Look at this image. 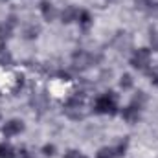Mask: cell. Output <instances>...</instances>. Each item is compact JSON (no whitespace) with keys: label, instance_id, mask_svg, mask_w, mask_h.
<instances>
[{"label":"cell","instance_id":"1","mask_svg":"<svg viewBox=\"0 0 158 158\" xmlns=\"http://www.w3.org/2000/svg\"><path fill=\"white\" fill-rule=\"evenodd\" d=\"M92 110L96 114H109V116H114L118 112V96L116 92H105L101 96H98L92 103Z\"/></svg>","mask_w":158,"mask_h":158},{"label":"cell","instance_id":"14","mask_svg":"<svg viewBox=\"0 0 158 158\" xmlns=\"http://www.w3.org/2000/svg\"><path fill=\"white\" fill-rule=\"evenodd\" d=\"M96 158H116L114 147H112V145H110V147H101V149L98 151Z\"/></svg>","mask_w":158,"mask_h":158},{"label":"cell","instance_id":"19","mask_svg":"<svg viewBox=\"0 0 158 158\" xmlns=\"http://www.w3.org/2000/svg\"><path fill=\"white\" fill-rule=\"evenodd\" d=\"M42 155L44 156H53L55 155V145H44L42 147Z\"/></svg>","mask_w":158,"mask_h":158},{"label":"cell","instance_id":"16","mask_svg":"<svg viewBox=\"0 0 158 158\" xmlns=\"http://www.w3.org/2000/svg\"><path fill=\"white\" fill-rule=\"evenodd\" d=\"M149 40H151V48L158 52V26H153L149 30Z\"/></svg>","mask_w":158,"mask_h":158},{"label":"cell","instance_id":"5","mask_svg":"<svg viewBox=\"0 0 158 158\" xmlns=\"http://www.w3.org/2000/svg\"><path fill=\"white\" fill-rule=\"evenodd\" d=\"M140 116H142V109L136 107L134 103L127 105V107L121 110V118H123V121H127L129 125H134V123L140 119Z\"/></svg>","mask_w":158,"mask_h":158},{"label":"cell","instance_id":"8","mask_svg":"<svg viewBox=\"0 0 158 158\" xmlns=\"http://www.w3.org/2000/svg\"><path fill=\"white\" fill-rule=\"evenodd\" d=\"M17 22H15V17H9L6 20L0 22V40H7L13 35V30H15Z\"/></svg>","mask_w":158,"mask_h":158},{"label":"cell","instance_id":"2","mask_svg":"<svg viewBox=\"0 0 158 158\" xmlns=\"http://www.w3.org/2000/svg\"><path fill=\"white\" fill-rule=\"evenodd\" d=\"M151 61H153V53L149 48H138L131 55V66L136 68L138 72H147L151 68Z\"/></svg>","mask_w":158,"mask_h":158},{"label":"cell","instance_id":"7","mask_svg":"<svg viewBox=\"0 0 158 158\" xmlns=\"http://www.w3.org/2000/svg\"><path fill=\"white\" fill-rule=\"evenodd\" d=\"M136 9L145 11L151 17H158V2L156 0H134Z\"/></svg>","mask_w":158,"mask_h":158},{"label":"cell","instance_id":"12","mask_svg":"<svg viewBox=\"0 0 158 158\" xmlns=\"http://www.w3.org/2000/svg\"><path fill=\"white\" fill-rule=\"evenodd\" d=\"M17 149L9 142H0V158H15Z\"/></svg>","mask_w":158,"mask_h":158},{"label":"cell","instance_id":"11","mask_svg":"<svg viewBox=\"0 0 158 158\" xmlns=\"http://www.w3.org/2000/svg\"><path fill=\"white\" fill-rule=\"evenodd\" d=\"M77 24H79V28H81L83 31H88V30L92 28V24H94V19H92L90 11H86V9H81V11H79Z\"/></svg>","mask_w":158,"mask_h":158},{"label":"cell","instance_id":"20","mask_svg":"<svg viewBox=\"0 0 158 158\" xmlns=\"http://www.w3.org/2000/svg\"><path fill=\"white\" fill-rule=\"evenodd\" d=\"M64 158H86L85 155H81L79 151H76V149H70L66 155H64Z\"/></svg>","mask_w":158,"mask_h":158},{"label":"cell","instance_id":"13","mask_svg":"<svg viewBox=\"0 0 158 158\" xmlns=\"http://www.w3.org/2000/svg\"><path fill=\"white\" fill-rule=\"evenodd\" d=\"M112 147H114V153H116V158L125 156V153H127V149H129V140H121L119 143H116V145H112Z\"/></svg>","mask_w":158,"mask_h":158},{"label":"cell","instance_id":"9","mask_svg":"<svg viewBox=\"0 0 158 158\" xmlns=\"http://www.w3.org/2000/svg\"><path fill=\"white\" fill-rule=\"evenodd\" d=\"M59 15H61V22H63V24H72V22H77L79 9L76 6H66Z\"/></svg>","mask_w":158,"mask_h":158},{"label":"cell","instance_id":"17","mask_svg":"<svg viewBox=\"0 0 158 158\" xmlns=\"http://www.w3.org/2000/svg\"><path fill=\"white\" fill-rule=\"evenodd\" d=\"M147 74H149V79H151V83L155 85V86H158V64H151V68L147 70Z\"/></svg>","mask_w":158,"mask_h":158},{"label":"cell","instance_id":"18","mask_svg":"<svg viewBox=\"0 0 158 158\" xmlns=\"http://www.w3.org/2000/svg\"><path fill=\"white\" fill-rule=\"evenodd\" d=\"M119 85H121V88H123V90H129V88H132V76H129V74H123V76H121V81H119Z\"/></svg>","mask_w":158,"mask_h":158},{"label":"cell","instance_id":"6","mask_svg":"<svg viewBox=\"0 0 158 158\" xmlns=\"http://www.w3.org/2000/svg\"><path fill=\"white\" fill-rule=\"evenodd\" d=\"M39 9H40L42 19H44L46 22H53V20H55V17L59 15V11L55 9V6H53L52 2H48V0H42V2H40Z\"/></svg>","mask_w":158,"mask_h":158},{"label":"cell","instance_id":"4","mask_svg":"<svg viewBox=\"0 0 158 158\" xmlns=\"http://www.w3.org/2000/svg\"><path fill=\"white\" fill-rule=\"evenodd\" d=\"M24 131V121L22 119H7L4 125H2V134L6 136V138H13V136H17V134H20Z\"/></svg>","mask_w":158,"mask_h":158},{"label":"cell","instance_id":"21","mask_svg":"<svg viewBox=\"0 0 158 158\" xmlns=\"http://www.w3.org/2000/svg\"><path fill=\"white\" fill-rule=\"evenodd\" d=\"M15 158H33V156H31V153H30L28 149H19L17 155H15Z\"/></svg>","mask_w":158,"mask_h":158},{"label":"cell","instance_id":"10","mask_svg":"<svg viewBox=\"0 0 158 158\" xmlns=\"http://www.w3.org/2000/svg\"><path fill=\"white\" fill-rule=\"evenodd\" d=\"M72 61H74V64H76L77 68H86V66H90V64H92V55H90L88 52L79 50V52L74 53Z\"/></svg>","mask_w":158,"mask_h":158},{"label":"cell","instance_id":"15","mask_svg":"<svg viewBox=\"0 0 158 158\" xmlns=\"http://www.w3.org/2000/svg\"><path fill=\"white\" fill-rule=\"evenodd\" d=\"M131 103H134L136 107L143 109V105L147 103V96H145V92H142V90H140V92H136V96L132 98V101H131Z\"/></svg>","mask_w":158,"mask_h":158},{"label":"cell","instance_id":"3","mask_svg":"<svg viewBox=\"0 0 158 158\" xmlns=\"http://www.w3.org/2000/svg\"><path fill=\"white\" fill-rule=\"evenodd\" d=\"M83 109H85V96L77 92V94H72L66 103H64V112L70 116V118H83Z\"/></svg>","mask_w":158,"mask_h":158}]
</instances>
